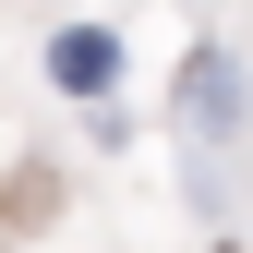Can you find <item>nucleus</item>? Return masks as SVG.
<instances>
[{
    "instance_id": "1",
    "label": "nucleus",
    "mask_w": 253,
    "mask_h": 253,
    "mask_svg": "<svg viewBox=\"0 0 253 253\" xmlns=\"http://www.w3.org/2000/svg\"><path fill=\"white\" fill-rule=\"evenodd\" d=\"M181 109H193V133H205V145H229V133H241V73L205 48V60H193V84H181Z\"/></svg>"
},
{
    "instance_id": "2",
    "label": "nucleus",
    "mask_w": 253,
    "mask_h": 253,
    "mask_svg": "<svg viewBox=\"0 0 253 253\" xmlns=\"http://www.w3.org/2000/svg\"><path fill=\"white\" fill-rule=\"evenodd\" d=\"M48 73L73 84V97H109V73H121V48H109V37H60V48H48Z\"/></svg>"
}]
</instances>
